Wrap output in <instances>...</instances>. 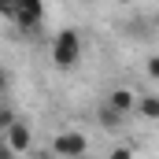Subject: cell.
Segmentation results:
<instances>
[{
	"mask_svg": "<svg viewBox=\"0 0 159 159\" xmlns=\"http://www.w3.org/2000/svg\"><path fill=\"white\" fill-rule=\"evenodd\" d=\"M34 159H52V156H34Z\"/></svg>",
	"mask_w": 159,
	"mask_h": 159,
	"instance_id": "obj_13",
	"label": "cell"
},
{
	"mask_svg": "<svg viewBox=\"0 0 159 159\" xmlns=\"http://www.w3.org/2000/svg\"><path fill=\"white\" fill-rule=\"evenodd\" d=\"M85 148H89V141H85V133H78V129H67V133H59V137L52 141V152L63 156V159L85 156Z\"/></svg>",
	"mask_w": 159,
	"mask_h": 159,
	"instance_id": "obj_3",
	"label": "cell"
},
{
	"mask_svg": "<svg viewBox=\"0 0 159 159\" xmlns=\"http://www.w3.org/2000/svg\"><path fill=\"white\" fill-rule=\"evenodd\" d=\"M78 59H81L78 30H59L56 41H52V63H56L59 70H70V67H78Z\"/></svg>",
	"mask_w": 159,
	"mask_h": 159,
	"instance_id": "obj_1",
	"label": "cell"
},
{
	"mask_svg": "<svg viewBox=\"0 0 159 159\" xmlns=\"http://www.w3.org/2000/svg\"><path fill=\"white\" fill-rule=\"evenodd\" d=\"M156 30H159V15H156Z\"/></svg>",
	"mask_w": 159,
	"mask_h": 159,
	"instance_id": "obj_14",
	"label": "cell"
},
{
	"mask_svg": "<svg viewBox=\"0 0 159 159\" xmlns=\"http://www.w3.org/2000/svg\"><path fill=\"white\" fill-rule=\"evenodd\" d=\"M148 78H159V56L148 59Z\"/></svg>",
	"mask_w": 159,
	"mask_h": 159,
	"instance_id": "obj_10",
	"label": "cell"
},
{
	"mask_svg": "<svg viewBox=\"0 0 159 159\" xmlns=\"http://www.w3.org/2000/svg\"><path fill=\"white\" fill-rule=\"evenodd\" d=\"M0 15H7L22 34H30V30H37L41 22H44V4L41 0H22L15 7H0Z\"/></svg>",
	"mask_w": 159,
	"mask_h": 159,
	"instance_id": "obj_2",
	"label": "cell"
},
{
	"mask_svg": "<svg viewBox=\"0 0 159 159\" xmlns=\"http://www.w3.org/2000/svg\"><path fill=\"white\" fill-rule=\"evenodd\" d=\"M107 104H111V107H115L119 115H126V119H129V115L137 111V93H133V89H115Z\"/></svg>",
	"mask_w": 159,
	"mask_h": 159,
	"instance_id": "obj_5",
	"label": "cell"
},
{
	"mask_svg": "<svg viewBox=\"0 0 159 159\" xmlns=\"http://www.w3.org/2000/svg\"><path fill=\"white\" fill-rule=\"evenodd\" d=\"M96 119H100V126H104V129H119L126 115H119V111H115L111 104H100V111H96Z\"/></svg>",
	"mask_w": 159,
	"mask_h": 159,
	"instance_id": "obj_6",
	"label": "cell"
},
{
	"mask_svg": "<svg viewBox=\"0 0 159 159\" xmlns=\"http://www.w3.org/2000/svg\"><path fill=\"white\" fill-rule=\"evenodd\" d=\"M137 115L148 122H159V96H141L137 100Z\"/></svg>",
	"mask_w": 159,
	"mask_h": 159,
	"instance_id": "obj_7",
	"label": "cell"
},
{
	"mask_svg": "<svg viewBox=\"0 0 159 159\" xmlns=\"http://www.w3.org/2000/svg\"><path fill=\"white\" fill-rule=\"evenodd\" d=\"M4 144H7L15 156H19V152H26V148H30V126H26V122H15V126L4 133Z\"/></svg>",
	"mask_w": 159,
	"mask_h": 159,
	"instance_id": "obj_4",
	"label": "cell"
},
{
	"mask_svg": "<svg viewBox=\"0 0 159 159\" xmlns=\"http://www.w3.org/2000/svg\"><path fill=\"white\" fill-rule=\"evenodd\" d=\"M0 159H15V152H11V148H7L4 141H0Z\"/></svg>",
	"mask_w": 159,
	"mask_h": 159,
	"instance_id": "obj_11",
	"label": "cell"
},
{
	"mask_svg": "<svg viewBox=\"0 0 159 159\" xmlns=\"http://www.w3.org/2000/svg\"><path fill=\"white\" fill-rule=\"evenodd\" d=\"M111 159H133V148H129V144H119V148L111 152Z\"/></svg>",
	"mask_w": 159,
	"mask_h": 159,
	"instance_id": "obj_9",
	"label": "cell"
},
{
	"mask_svg": "<svg viewBox=\"0 0 159 159\" xmlns=\"http://www.w3.org/2000/svg\"><path fill=\"white\" fill-rule=\"evenodd\" d=\"M7 85H11V78H7V70H0V93H4Z\"/></svg>",
	"mask_w": 159,
	"mask_h": 159,
	"instance_id": "obj_12",
	"label": "cell"
},
{
	"mask_svg": "<svg viewBox=\"0 0 159 159\" xmlns=\"http://www.w3.org/2000/svg\"><path fill=\"white\" fill-rule=\"evenodd\" d=\"M15 115H11V111H7V107H0V133H7V129H11V126H15Z\"/></svg>",
	"mask_w": 159,
	"mask_h": 159,
	"instance_id": "obj_8",
	"label": "cell"
}]
</instances>
